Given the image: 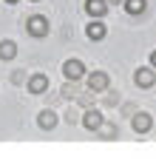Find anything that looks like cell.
Listing matches in <instances>:
<instances>
[{"label":"cell","mask_w":156,"mask_h":159,"mask_svg":"<svg viewBox=\"0 0 156 159\" xmlns=\"http://www.w3.org/2000/svg\"><path fill=\"white\" fill-rule=\"evenodd\" d=\"M26 31H29L31 37H46V34H48V17H46V14H31V17L26 20Z\"/></svg>","instance_id":"6da1fadb"},{"label":"cell","mask_w":156,"mask_h":159,"mask_svg":"<svg viewBox=\"0 0 156 159\" xmlns=\"http://www.w3.org/2000/svg\"><path fill=\"white\" fill-rule=\"evenodd\" d=\"M131 125H133L136 134H148V131L153 128V116H150L148 111H133V114H131Z\"/></svg>","instance_id":"7a4b0ae2"},{"label":"cell","mask_w":156,"mask_h":159,"mask_svg":"<svg viewBox=\"0 0 156 159\" xmlns=\"http://www.w3.org/2000/svg\"><path fill=\"white\" fill-rule=\"evenodd\" d=\"M63 77L65 80H82L85 77V66H82V60H65L63 63Z\"/></svg>","instance_id":"3957f363"},{"label":"cell","mask_w":156,"mask_h":159,"mask_svg":"<svg viewBox=\"0 0 156 159\" xmlns=\"http://www.w3.org/2000/svg\"><path fill=\"white\" fill-rule=\"evenodd\" d=\"M133 83L139 85V88H150V85H156V68H150V66L136 68V74H133Z\"/></svg>","instance_id":"277c9868"},{"label":"cell","mask_w":156,"mask_h":159,"mask_svg":"<svg viewBox=\"0 0 156 159\" xmlns=\"http://www.w3.org/2000/svg\"><path fill=\"white\" fill-rule=\"evenodd\" d=\"M88 88H91L94 94L108 91V88H111V77H108L105 71H94V74H88Z\"/></svg>","instance_id":"5b68a950"},{"label":"cell","mask_w":156,"mask_h":159,"mask_svg":"<svg viewBox=\"0 0 156 159\" xmlns=\"http://www.w3.org/2000/svg\"><path fill=\"white\" fill-rule=\"evenodd\" d=\"M26 88H29V94H43V91H48V77L46 74H31V77H26Z\"/></svg>","instance_id":"8992f818"},{"label":"cell","mask_w":156,"mask_h":159,"mask_svg":"<svg viewBox=\"0 0 156 159\" xmlns=\"http://www.w3.org/2000/svg\"><path fill=\"white\" fill-rule=\"evenodd\" d=\"M82 125H85L88 131H100V125H102V114L96 111V108H85V114H82Z\"/></svg>","instance_id":"52a82bcc"},{"label":"cell","mask_w":156,"mask_h":159,"mask_svg":"<svg viewBox=\"0 0 156 159\" xmlns=\"http://www.w3.org/2000/svg\"><path fill=\"white\" fill-rule=\"evenodd\" d=\"M85 11L91 14V17H105L108 14V0H85Z\"/></svg>","instance_id":"ba28073f"},{"label":"cell","mask_w":156,"mask_h":159,"mask_svg":"<svg viewBox=\"0 0 156 159\" xmlns=\"http://www.w3.org/2000/svg\"><path fill=\"white\" fill-rule=\"evenodd\" d=\"M85 34H88V40H105V34H108V29L100 23V17H91V23H88V29H85Z\"/></svg>","instance_id":"9c48e42d"},{"label":"cell","mask_w":156,"mask_h":159,"mask_svg":"<svg viewBox=\"0 0 156 159\" xmlns=\"http://www.w3.org/2000/svg\"><path fill=\"white\" fill-rule=\"evenodd\" d=\"M37 125H40L43 131H54V128H57V114H54L51 108L40 111V114H37Z\"/></svg>","instance_id":"30bf717a"},{"label":"cell","mask_w":156,"mask_h":159,"mask_svg":"<svg viewBox=\"0 0 156 159\" xmlns=\"http://www.w3.org/2000/svg\"><path fill=\"white\" fill-rule=\"evenodd\" d=\"M122 6H125V11H128L131 17H139V14H145V9H148V0H122Z\"/></svg>","instance_id":"8fae6325"},{"label":"cell","mask_w":156,"mask_h":159,"mask_svg":"<svg viewBox=\"0 0 156 159\" xmlns=\"http://www.w3.org/2000/svg\"><path fill=\"white\" fill-rule=\"evenodd\" d=\"M17 54V43L14 40H0V60H11Z\"/></svg>","instance_id":"7c38bea8"},{"label":"cell","mask_w":156,"mask_h":159,"mask_svg":"<svg viewBox=\"0 0 156 159\" xmlns=\"http://www.w3.org/2000/svg\"><path fill=\"white\" fill-rule=\"evenodd\" d=\"M100 134H102L105 139H114L116 134H119V128H116V122H105V119H102V125H100Z\"/></svg>","instance_id":"4fadbf2b"},{"label":"cell","mask_w":156,"mask_h":159,"mask_svg":"<svg viewBox=\"0 0 156 159\" xmlns=\"http://www.w3.org/2000/svg\"><path fill=\"white\" fill-rule=\"evenodd\" d=\"M74 99H77V102H80V105H82V108H91V105H94V91H91V88H88V91H85V94H77V97H74Z\"/></svg>","instance_id":"5bb4252c"},{"label":"cell","mask_w":156,"mask_h":159,"mask_svg":"<svg viewBox=\"0 0 156 159\" xmlns=\"http://www.w3.org/2000/svg\"><path fill=\"white\" fill-rule=\"evenodd\" d=\"M60 94H63L65 99H74V97H77V85H74V80H68V83L60 88Z\"/></svg>","instance_id":"9a60e30c"},{"label":"cell","mask_w":156,"mask_h":159,"mask_svg":"<svg viewBox=\"0 0 156 159\" xmlns=\"http://www.w3.org/2000/svg\"><path fill=\"white\" fill-rule=\"evenodd\" d=\"M102 102H105V105H119L122 97L116 94V91H105V99H102Z\"/></svg>","instance_id":"2e32d148"},{"label":"cell","mask_w":156,"mask_h":159,"mask_svg":"<svg viewBox=\"0 0 156 159\" xmlns=\"http://www.w3.org/2000/svg\"><path fill=\"white\" fill-rule=\"evenodd\" d=\"M11 83L14 85H23L26 83V71H11Z\"/></svg>","instance_id":"e0dca14e"},{"label":"cell","mask_w":156,"mask_h":159,"mask_svg":"<svg viewBox=\"0 0 156 159\" xmlns=\"http://www.w3.org/2000/svg\"><path fill=\"white\" fill-rule=\"evenodd\" d=\"M150 68H156V51H150Z\"/></svg>","instance_id":"ac0fdd59"},{"label":"cell","mask_w":156,"mask_h":159,"mask_svg":"<svg viewBox=\"0 0 156 159\" xmlns=\"http://www.w3.org/2000/svg\"><path fill=\"white\" fill-rule=\"evenodd\" d=\"M108 3H114V6H122V0H108Z\"/></svg>","instance_id":"d6986e66"},{"label":"cell","mask_w":156,"mask_h":159,"mask_svg":"<svg viewBox=\"0 0 156 159\" xmlns=\"http://www.w3.org/2000/svg\"><path fill=\"white\" fill-rule=\"evenodd\" d=\"M6 3H20V0H6Z\"/></svg>","instance_id":"ffe728a7"},{"label":"cell","mask_w":156,"mask_h":159,"mask_svg":"<svg viewBox=\"0 0 156 159\" xmlns=\"http://www.w3.org/2000/svg\"><path fill=\"white\" fill-rule=\"evenodd\" d=\"M31 3H37V0H31Z\"/></svg>","instance_id":"44dd1931"}]
</instances>
